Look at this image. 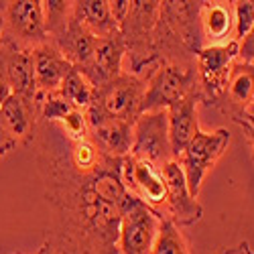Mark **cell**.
<instances>
[{
    "instance_id": "6da1fadb",
    "label": "cell",
    "mask_w": 254,
    "mask_h": 254,
    "mask_svg": "<svg viewBox=\"0 0 254 254\" xmlns=\"http://www.w3.org/2000/svg\"><path fill=\"white\" fill-rule=\"evenodd\" d=\"M144 83L146 79L128 71H122L104 86L96 88L94 100L86 110L88 126L106 122V120H126L134 122L140 116L142 98H144Z\"/></svg>"
},
{
    "instance_id": "7a4b0ae2",
    "label": "cell",
    "mask_w": 254,
    "mask_h": 254,
    "mask_svg": "<svg viewBox=\"0 0 254 254\" xmlns=\"http://www.w3.org/2000/svg\"><path fill=\"white\" fill-rule=\"evenodd\" d=\"M144 83L142 112L169 110L173 104L191 94H199L195 63H159L149 73Z\"/></svg>"
},
{
    "instance_id": "3957f363",
    "label": "cell",
    "mask_w": 254,
    "mask_h": 254,
    "mask_svg": "<svg viewBox=\"0 0 254 254\" xmlns=\"http://www.w3.org/2000/svg\"><path fill=\"white\" fill-rule=\"evenodd\" d=\"M230 132L226 128L216 130H197V134L185 146V151L179 155L177 163L183 169L187 187L193 197L199 195L205 175L216 167V163L224 157L230 146Z\"/></svg>"
},
{
    "instance_id": "277c9868",
    "label": "cell",
    "mask_w": 254,
    "mask_h": 254,
    "mask_svg": "<svg viewBox=\"0 0 254 254\" xmlns=\"http://www.w3.org/2000/svg\"><path fill=\"white\" fill-rule=\"evenodd\" d=\"M238 59V43L232 41L220 47H201L195 53V71L199 86V102L222 106L232 65Z\"/></svg>"
},
{
    "instance_id": "5b68a950",
    "label": "cell",
    "mask_w": 254,
    "mask_h": 254,
    "mask_svg": "<svg viewBox=\"0 0 254 254\" xmlns=\"http://www.w3.org/2000/svg\"><path fill=\"white\" fill-rule=\"evenodd\" d=\"M120 179L126 193L146 207H151L163 220L167 203V183L161 167L128 155L120 161Z\"/></svg>"
},
{
    "instance_id": "8992f818",
    "label": "cell",
    "mask_w": 254,
    "mask_h": 254,
    "mask_svg": "<svg viewBox=\"0 0 254 254\" xmlns=\"http://www.w3.org/2000/svg\"><path fill=\"white\" fill-rule=\"evenodd\" d=\"M4 41L25 49H35L49 41L41 0L4 2Z\"/></svg>"
},
{
    "instance_id": "52a82bcc",
    "label": "cell",
    "mask_w": 254,
    "mask_h": 254,
    "mask_svg": "<svg viewBox=\"0 0 254 254\" xmlns=\"http://www.w3.org/2000/svg\"><path fill=\"white\" fill-rule=\"evenodd\" d=\"M134 159L149 161L157 167L175 161L169 140V120L167 110L142 112L132 124V149Z\"/></svg>"
},
{
    "instance_id": "ba28073f",
    "label": "cell",
    "mask_w": 254,
    "mask_h": 254,
    "mask_svg": "<svg viewBox=\"0 0 254 254\" xmlns=\"http://www.w3.org/2000/svg\"><path fill=\"white\" fill-rule=\"evenodd\" d=\"M161 218L151 207L130 197L122 207L118 228V254H151Z\"/></svg>"
},
{
    "instance_id": "9c48e42d",
    "label": "cell",
    "mask_w": 254,
    "mask_h": 254,
    "mask_svg": "<svg viewBox=\"0 0 254 254\" xmlns=\"http://www.w3.org/2000/svg\"><path fill=\"white\" fill-rule=\"evenodd\" d=\"M161 169L167 183V203L163 211V220H171L179 228L197 224L203 216V207L197 201V197H193L189 191L181 165L177 161H169Z\"/></svg>"
},
{
    "instance_id": "30bf717a",
    "label": "cell",
    "mask_w": 254,
    "mask_h": 254,
    "mask_svg": "<svg viewBox=\"0 0 254 254\" xmlns=\"http://www.w3.org/2000/svg\"><path fill=\"white\" fill-rule=\"evenodd\" d=\"M199 31L203 47H220L234 41V4L226 0L199 2Z\"/></svg>"
},
{
    "instance_id": "8fae6325",
    "label": "cell",
    "mask_w": 254,
    "mask_h": 254,
    "mask_svg": "<svg viewBox=\"0 0 254 254\" xmlns=\"http://www.w3.org/2000/svg\"><path fill=\"white\" fill-rule=\"evenodd\" d=\"M33 69L37 96L53 94L61 88L63 79L73 69L71 63L63 57V53L53 43H43L33 49Z\"/></svg>"
},
{
    "instance_id": "7c38bea8",
    "label": "cell",
    "mask_w": 254,
    "mask_h": 254,
    "mask_svg": "<svg viewBox=\"0 0 254 254\" xmlns=\"http://www.w3.org/2000/svg\"><path fill=\"white\" fill-rule=\"evenodd\" d=\"M197 108H199V94H191L167 110L169 140H171V153L175 161L199 130Z\"/></svg>"
},
{
    "instance_id": "4fadbf2b",
    "label": "cell",
    "mask_w": 254,
    "mask_h": 254,
    "mask_svg": "<svg viewBox=\"0 0 254 254\" xmlns=\"http://www.w3.org/2000/svg\"><path fill=\"white\" fill-rule=\"evenodd\" d=\"M0 116H2L6 130L16 140V144H33L37 128H39L37 102L10 94L2 102V106H0Z\"/></svg>"
},
{
    "instance_id": "5bb4252c",
    "label": "cell",
    "mask_w": 254,
    "mask_h": 254,
    "mask_svg": "<svg viewBox=\"0 0 254 254\" xmlns=\"http://www.w3.org/2000/svg\"><path fill=\"white\" fill-rule=\"evenodd\" d=\"M254 102V63L234 61L220 108L232 118L242 116Z\"/></svg>"
},
{
    "instance_id": "9a60e30c",
    "label": "cell",
    "mask_w": 254,
    "mask_h": 254,
    "mask_svg": "<svg viewBox=\"0 0 254 254\" xmlns=\"http://www.w3.org/2000/svg\"><path fill=\"white\" fill-rule=\"evenodd\" d=\"M6 53V73L10 92L25 100L37 102V86H35V69H33V49L18 47L4 41Z\"/></svg>"
},
{
    "instance_id": "2e32d148",
    "label": "cell",
    "mask_w": 254,
    "mask_h": 254,
    "mask_svg": "<svg viewBox=\"0 0 254 254\" xmlns=\"http://www.w3.org/2000/svg\"><path fill=\"white\" fill-rule=\"evenodd\" d=\"M132 124L126 120H106L90 128V140L106 157L124 159L132 149Z\"/></svg>"
},
{
    "instance_id": "e0dca14e",
    "label": "cell",
    "mask_w": 254,
    "mask_h": 254,
    "mask_svg": "<svg viewBox=\"0 0 254 254\" xmlns=\"http://www.w3.org/2000/svg\"><path fill=\"white\" fill-rule=\"evenodd\" d=\"M73 20L96 39L120 35L108 0H77L73 2Z\"/></svg>"
},
{
    "instance_id": "ac0fdd59",
    "label": "cell",
    "mask_w": 254,
    "mask_h": 254,
    "mask_svg": "<svg viewBox=\"0 0 254 254\" xmlns=\"http://www.w3.org/2000/svg\"><path fill=\"white\" fill-rule=\"evenodd\" d=\"M112 161V157H106L98 151V146L90 140L83 138L77 142H69V163L79 175H92L100 171Z\"/></svg>"
},
{
    "instance_id": "d6986e66",
    "label": "cell",
    "mask_w": 254,
    "mask_h": 254,
    "mask_svg": "<svg viewBox=\"0 0 254 254\" xmlns=\"http://www.w3.org/2000/svg\"><path fill=\"white\" fill-rule=\"evenodd\" d=\"M57 94H59L63 100H67V102L73 106V108L86 110L88 106L92 104V100H94L96 88L73 67V69L67 73V77L63 79V83H61V88L57 90Z\"/></svg>"
},
{
    "instance_id": "ffe728a7",
    "label": "cell",
    "mask_w": 254,
    "mask_h": 254,
    "mask_svg": "<svg viewBox=\"0 0 254 254\" xmlns=\"http://www.w3.org/2000/svg\"><path fill=\"white\" fill-rule=\"evenodd\" d=\"M151 254H191V250L179 226H175L171 220H161Z\"/></svg>"
},
{
    "instance_id": "44dd1931",
    "label": "cell",
    "mask_w": 254,
    "mask_h": 254,
    "mask_svg": "<svg viewBox=\"0 0 254 254\" xmlns=\"http://www.w3.org/2000/svg\"><path fill=\"white\" fill-rule=\"evenodd\" d=\"M43 12H45L47 37L49 41H53L67 29L71 20V12H73V2H69V0H45Z\"/></svg>"
},
{
    "instance_id": "7402d4cb",
    "label": "cell",
    "mask_w": 254,
    "mask_h": 254,
    "mask_svg": "<svg viewBox=\"0 0 254 254\" xmlns=\"http://www.w3.org/2000/svg\"><path fill=\"white\" fill-rule=\"evenodd\" d=\"M57 128L61 130V134L65 136L69 142H77L83 138H90V126L86 120V112L73 108L65 118H61L57 124Z\"/></svg>"
},
{
    "instance_id": "603a6c76",
    "label": "cell",
    "mask_w": 254,
    "mask_h": 254,
    "mask_svg": "<svg viewBox=\"0 0 254 254\" xmlns=\"http://www.w3.org/2000/svg\"><path fill=\"white\" fill-rule=\"evenodd\" d=\"M234 4V41L246 37L254 27V0H236Z\"/></svg>"
},
{
    "instance_id": "cb8c5ba5",
    "label": "cell",
    "mask_w": 254,
    "mask_h": 254,
    "mask_svg": "<svg viewBox=\"0 0 254 254\" xmlns=\"http://www.w3.org/2000/svg\"><path fill=\"white\" fill-rule=\"evenodd\" d=\"M238 61L254 63V27L246 37L238 41Z\"/></svg>"
},
{
    "instance_id": "d4e9b609",
    "label": "cell",
    "mask_w": 254,
    "mask_h": 254,
    "mask_svg": "<svg viewBox=\"0 0 254 254\" xmlns=\"http://www.w3.org/2000/svg\"><path fill=\"white\" fill-rule=\"evenodd\" d=\"M10 83H8V73H6V53L4 47H0V106L10 96Z\"/></svg>"
},
{
    "instance_id": "484cf974",
    "label": "cell",
    "mask_w": 254,
    "mask_h": 254,
    "mask_svg": "<svg viewBox=\"0 0 254 254\" xmlns=\"http://www.w3.org/2000/svg\"><path fill=\"white\" fill-rule=\"evenodd\" d=\"M16 140L10 136V132L6 130V126H4V122H2V116H0V151H2L4 155L6 153H10L12 149H16Z\"/></svg>"
},
{
    "instance_id": "4316f807",
    "label": "cell",
    "mask_w": 254,
    "mask_h": 254,
    "mask_svg": "<svg viewBox=\"0 0 254 254\" xmlns=\"http://www.w3.org/2000/svg\"><path fill=\"white\" fill-rule=\"evenodd\" d=\"M218 254H254V252H252V248H250L248 242H240L238 246H234V248H224V250L218 252Z\"/></svg>"
},
{
    "instance_id": "83f0119b",
    "label": "cell",
    "mask_w": 254,
    "mask_h": 254,
    "mask_svg": "<svg viewBox=\"0 0 254 254\" xmlns=\"http://www.w3.org/2000/svg\"><path fill=\"white\" fill-rule=\"evenodd\" d=\"M4 45V2H0V47Z\"/></svg>"
},
{
    "instance_id": "f1b7e54d",
    "label": "cell",
    "mask_w": 254,
    "mask_h": 254,
    "mask_svg": "<svg viewBox=\"0 0 254 254\" xmlns=\"http://www.w3.org/2000/svg\"><path fill=\"white\" fill-rule=\"evenodd\" d=\"M246 112H254V102H252V106H250V108H248Z\"/></svg>"
},
{
    "instance_id": "f546056e",
    "label": "cell",
    "mask_w": 254,
    "mask_h": 254,
    "mask_svg": "<svg viewBox=\"0 0 254 254\" xmlns=\"http://www.w3.org/2000/svg\"><path fill=\"white\" fill-rule=\"evenodd\" d=\"M2 157H4V153H2V151H0V159H2Z\"/></svg>"
}]
</instances>
